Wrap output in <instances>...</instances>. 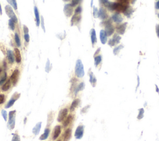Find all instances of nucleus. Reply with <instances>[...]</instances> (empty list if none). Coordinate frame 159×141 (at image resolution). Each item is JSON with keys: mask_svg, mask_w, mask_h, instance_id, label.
<instances>
[{"mask_svg": "<svg viewBox=\"0 0 159 141\" xmlns=\"http://www.w3.org/2000/svg\"><path fill=\"white\" fill-rule=\"evenodd\" d=\"M75 75L78 78H82L85 75V71L81 60H78L75 65Z\"/></svg>", "mask_w": 159, "mask_h": 141, "instance_id": "1", "label": "nucleus"}, {"mask_svg": "<svg viewBox=\"0 0 159 141\" xmlns=\"http://www.w3.org/2000/svg\"><path fill=\"white\" fill-rule=\"evenodd\" d=\"M16 110L11 111L9 113V120H8L7 126L10 130H13L15 126V115Z\"/></svg>", "mask_w": 159, "mask_h": 141, "instance_id": "2", "label": "nucleus"}, {"mask_svg": "<svg viewBox=\"0 0 159 141\" xmlns=\"http://www.w3.org/2000/svg\"><path fill=\"white\" fill-rule=\"evenodd\" d=\"M104 25L105 26V32L107 36H111L113 34L114 32V27L111 24L110 20H107L104 23Z\"/></svg>", "mask_w": 159, "mask_h": 141, "instance_id": "3", "label": "nucleus"}, {"mask_svg": "<svg viewBox=\"0 0 159 141\" xmlns=\"http://www.w3.org/2000/svg\"><path fill=\"white\" fill-rule=\"evenodd\" d=\"M5 11H6V14L8 15L10 18H11V19H12L15 23H17V17H16L15 13H14L12 8H11L10 6L6 5L5 6Z\"/></svg>", "mask_w": 159, "mask_h": 141, "instance_id": "4", "label": "nucleus"}, {"mask_svg": "<svg viewBox=\"0 0 159 141\" xmlns=\"http://www.w3.org/2000/svg\"><path fill=\"white\" fill-rule=\"evenodd\" d=\"M84 133V126L80 125L77 127V129L75 132V137L77 139H81L83 136Z\"/></svg>", "mask_w": 159, "mask_h": 141, "instance_id": "5", "label": "nucleus"}, {"mask_svg": "<svg viewBox=\"0 0 159 141\" xmlns=\"http://www.w3.org/2000/svg\"><path fill=\"white\" fill-rule=\"evenodd\" d=\"M68 112V111L67 108H64V109L60 110V111L59 112V114H58V117H57L58 122L60 123V122H62L65 119V117L67 116Z\"/></svg>", "mask_w": 159, "mask_h": 141, "instance_id": "6", "label": "nucleus"}, {"mask_svg": "<svg viewBox=\"0 0 159 141\" xmlns=\"http://www.w3.org/2000/svg\"><path fill=\"white\" fill-rule=\"evenodd\" d=\"M64 11L65 16H66V17H70L72 15V13H73V6L71 5V4H65V6H64Z\"/></svg>", "mask_w": 159, "mask_h": 141, "instance_id": "7", "label": "nucleus"}, {"mask_svg": "<svg viewBox=\"0 0 159 141\" xmlns=\"http://www.w3.org/2000/svg\"><path fill=\"white\" fill-rule=\"evenodd\" d=\"M19 96H20V94H17V93H14V94L13 95V96L12 98H11V100L8 101V103H7L6 105L5 108L8 109V108H11V107L14 104L15 101H16V100L19 98Z\"/></svg>", "mask_w": 159, "mask_h": 141, "instance_id": "8", "label": "nucleus"}, {"mask_svg": "<svg viewBox=\"0 0 159 141\" xmlns=\"http://www.w3.org/2000/svg\"><path fill=\"white\" fill-rule=\"evenodd\" d=\"M19 75V71L18 70H15L13 72V74L11 75V78H10V80L12 82L13 85H16V83H17V80H18Z\"/></svg>", "mask_w": 159, "mask_h": 141, "instance_id": "9", "label": "nucleus"}, {"mask_svg": "<svg viewBox=\"0 0 159 141\" xmlns=\"http://www.w3.org/2000/svg\"><path fill=\"white\" fill-rule=\"evenodd\" d=\"M127 23H124L123 24H120L119 26H118V27H116V31L118 34H124L126 31V27H127Z\"/></svg>", "mask_w": 159, "mask_h": 141, "instance_id": "10", "label": "nucleus"}, {"mask_svg": "<svg viewBox=\"0 0 159 141\" xmlns=\"http://www.w3.org/2000/svg\"><path fill=\"white\" fill-rule=\"evenodd\" d=\"M111 19L114 23H117V24H119V23H122V21H123V18H122L121 15L119 13H116L114 14L112 16Z\"/></svg>", "mask_w": 159, "mask_h": 141, "instance_id": "11", "label": "nucleus"}, {"mask_svg": "<svg viewBox=\"0 0 159 141\" xmlns=\"http://www.w3.org/2000/svg\"><path fill=\"white\" fill-rule=\"evenodd\" d=\"M61 133V127L60 126H56L53 129V134H52V139L56 140L58 137Z\"/></svg>", "mask_w": 159, "mask_h": 141, "instance_id": "12", "label": "nucleus"}, {"mask_svg": "<svg viewBox=\"0 0 159 141\" xmlns=\"http://www.w3.org/2000/svg\"><path fill=\"white\" fill-rule=\"evenodd\" d=\"M98 17L101 19H106L108 17V15H107V12H106V9L105 8H101L99 9Z\"/></svg>", "mask_w": 159, "mask_h": 141, "instance_id": "13", "label": "nucleus"}, {"mask_svg": "<svg viewBox=\"0 0 159 141\" xmlns=\"http://www.w3.org/2000/svg\"><path fill=\"white\" fill-rule=\"evenodd\" d=\"M81 20V15L75 14L71 19V26H74L78 24Z\"/></svg>", "mask_w": 159, "mask_h": 141, "instance_id": "14", "label": "nucleus"}, {"mask_svg": "<svg viewBox=\"0 0 159 141\" xmlns=\"http://www.w3.org/2000/svg\"><path fill=\"white\" fill-rule=\"evenodd\" d=\"M99 37H100V40L103 44H105L107 40V36L106 34L105 30H101L100 33H99Z\"/></svg>", "mask_w": 159, "mask_h": 141, "instance_id": "15", "label": "nucleus"}, {"mask_svg": "<svg viewBox=\"0 0 159 141\" xmlns=\"http://www.w3.org/2000/svg\"><path fill=\"white\" fill-rule=\"evenodd\" d=\"M41 125L42 123L41 122H39V123H38L37 124H36V125L35 126L34 128L32 129V133H33L35 136H37V135L39 134L40 130V128H41Z\"/></svg>", "mask_w": 159, "mask_h": 141, "instance_id": "16", "label": "nucleus"}, {"mask_svg": "<svg viewBox=\"0 0 159 141\" xmlns=\"http://www.w3.org/2000/svg\"><path fill=\"white\" fill-rule=\"evenodd\" d=\"M90 34H91V40H92V45H94L97 42L96 34V31L95 30H94V29H92L91 30Z\"/></svg>", "mask_w": 159, "mask_h": 141, "instance_id": "17", "label": "nucleus"}, {"mask_svg": "<svg viewBox=\"0 0 159 141\" xmlns=\"http://www.w3.org/2000/svg\"><path fill=\"white\" fill-rule=\"evenodd\" d=\"M72 136V130L71 129H67L65 130L64 136V141H68Z\"/></svg>", "mask_w": 159, "mask_h": 141, "instance_id": "18", "label": "nucleus"}, {"mask_svg": "<svg viewBox=\"0 0 159 141\" xmlns=\"http://www.w3.org/2000/svg\"><path fill=\"white\" fill-rule=\"evenodd\" d=\"M73 116H72V115H69V116L65 119V120L64 121V123H63V126H64V128H66L67 126H68L69 124H70V123H72V121H73Z\"/></svg>", "mask_w": 159, "mask_h": 141, "instance_id": "19", "label": "nucleus"}, {"mask_svg": "<svg viewBox=\"0 0 159 141\" xmlns=\"http://www.w3.org/2000/svg\"><path fill=\"white\" fill-rule=\"evenodd\" d=\"M14 55L15 58H16V61L17 63H20L21 62V52L18 49H14Z\"/></svg>", "mask_w": 159, "mask_h": 141, "instance_id": "20", "label": "nucleus"}, {"mask_svg": "<svg viewBox=\"0 0 159 141\" xmlns=\"http://www.w3.org/2000/svg\"><path fill=\"white\" fill-rule=\"evenodd\" d=\"M7 57H8V59L9 63L13 64L14 61V54L12 51L8 50V52H7Z\"/></svg>", "mask_w": 159, "mask_h": 141, "instance_id": "21", "label": "nucleus"}, {"mask_svg": "<svg viewBox=\"0 0 159 141\" xmlns=\"http://www.w3.org/2000/svg\"><path fill=\"white\" fill-rule=\"evenodd\" d=\"M49 134H50V129L49 128H46L45 129V130H44V133L42 135H41L40 137H39V139L41 140V141H44V140L47 139L48 138V137H49Z\"/></svg>", "mask_w": 159, "mask_h": 141, "instance_id": "22", "label": "nucleus"}, {"mask_svg": "<svg viewBox=\"0 0 159 141\" xmlns=\"http://www.w3.org/2000/svg\"><path fill=\"white\" fill-rule=\"evenodd\" d=\"M34 14L35 16H36V26L37 27L39 26L40 25V16L39 13L38 9L37 7H34Z\"/></svg>", "mask_w": 159, "mask_h": 141, "instance_id": "23", "label": "nucleus"}, {"mask_svg": "<svg viewBox=\"0 0 159 141\" xmlns=\"http://www.w3.org/2000/svg\"><path fill=\"white\" fill-rule=\"evenodd\" d=\"M80 103V100L79 99H75V100H73V101L72 102V104H71L70 106V111H73L75 109L77 108V107L78 106V104Z\"/></svg>", "mask_w": 159, "mask_h": 141, "instance_id": "24", "label": "nucleus"}, {"mask_svg": "<svg viewBox=\"0 0 159 141\" xmlns=\"http://www.w3.org/2000/svg\"><path fill=\"white\" fill-rule=\"evenodd\" d=\"M133 12H134V10H133V9L131 8V7L129 6L127 9H126V11H125V12H124L123 13L125 16H127V17H129H129H131V16L132 15V14Z\"/></svg>", "mask_w": 159, "mask_h": 141, "instance_id": "25", "label": "nucleus"}, {"mask_svg": "<svg viewBox=\"0 0 159 141\" xmlns=\"http://www.w3.org/2000/svg\"><path fill=\"white\" fill-rule=\"evenodd\" d=\"M10 87H11V80H9L4 83V85L2 87L1 89L4 91H8Z\"/></svg>", "mask_w": 159, "mask_h": 141, "instance_id": "26", "label": "nucleus"}, {"mask_svg": "<svg viewBox=\"0 0 159 141\" xmlns=\"http://www.w3.org/2000/svg\"><path fill=\"white\" fill-rule=\"evenodd\" d=\"M90 81L91 84H92L93 87H95L96 83V79L95 77L93 75V72H91L90 74Z\"/></svg>", "mask_w": 159, "mask_h": 141, "instance_id": "27", "label": "nucleus"}, {"mask_svg": "<svg viewBox=\"0 0 159 141\" xmlns=\"http://www.w3.org/2000/svg\"><path fill=\"white\" fill-rule=\"evenodd\" d=\"M85 85L83 82L80 83L79 85H78V87H77V88H76L75 91V95H77V93H78L79 91H82L85 88Z\"/></svg>", "mask_w": 159, "mask_h": 141, "instance_id": "28", "label": "nucleus"}, {"mask_svg": "<svg viewBox=\"0 0 159 141\" xmlns=\"http://www.w3.org/2000/svg\"><path fill=\"white\" fill-rule=\"evenodd\" d=\"M102 60V57L101 55H98L94 57V65L96 67H97Z\"/></svg>", "mask_w": 159, "mask_h": 141, "instance_id": "29", "label": "nucleus"}, {"mask_svg": "<svg viewBox=\"0 0 159 141\" xmlns=\"http://www.w3.org/2000/svg\"><path fill=\"white\" fill-rule=\"evenodd\" d=\"M113 39V41L114 42L115 44H119V42H120V40H121V37H120L119 36H118V35L115 34L114 36H113V39Z\"/></svg>", "mask_w": 159, "mask_h": 141, "instance_id": "30", "label": "nucleus"}, {"mask_svg": "<svg viewBox=\"0 0 159 141\" xmlns=\"http://www.w3.org/2000/svg\"><path fill=\"white\" fill-rule=\"evenodd\" d=\"M7 2L11 4V5L13 7V8L15 9V10H16V9H17V3H16V1H15V0H13V1L12 0H11H11H8V1H7Z\"/></svg>", "mask_w": 159, "mask_h": 141, "instance_id": "31", "label": "nucleus"}, {"mask_svg": "<svg viewBox=\"0 0 159 141\" xmlns=\"http://www.w3.org/2000/svg\"><path fill=\"white\" fill-rule=\"evenodd\" d=\"M122 48H123V45H120L119 46L116 47L114 48V50H113V53H114V55L118 54V53L119 52V51H121Z\"/></svg>", "mask_w": 159, "mask_h": 141, "instance_id": "32", "label": "nucleus"}, {"mask_svg": "<svg viewBox=\"0 0 159 141\" xmlns=\"http://www.w3.org/2000/svg\"><path fill=\"white\" fill-rule=\"evenodd\" d=\"M8 25H9V28L11 29L12 31H14L15 28V23L12 20V19H9V23H8Z\"/></svg>", "mask_w": 159, "mask_h": 141, "instance_id": "33", "label": "nucleus"}, {"mask_svg": "<svg viewBox=\"0 0 159 141\" xmlns=\"http://www.w3.org/2000/svg\"><path fill=\"white\" fill-rule=\"evenodd\" d=\"M15 41H16V44H17V47H20L21 44V40H20V38L19 37V35L17 34V33L15 34Z\"/></svg>", "mask_w": 159, "mask_h": 141, "instance_id": "34", "label": "nucleus"}, {"mask_svg": "<svg viewBox=\"0 0 159 141\" xmlns=\"http://www.w3.org/2000/svg\"><path fill=\"white\" fill-rule=\"evenodd\" d=\"M144 113V109L143 108H141L139 110V115L137 116L138 119H141L143 117Z\"/></svg>", "mask_w": 159, "mask_h": 141, "instance_id": "35", "label": "nucleus"}, {"mask_svg": "<svg viewBox=\"0 0 159 141\" xmlns=\"http://www.w3.org/2000/svg\"><path fill=\"white\" fill-rule=\"evenodd\" d=\"M51 70V63H50V61L48 59L47 62L46 64V66H45V72L49 73L50 72V70Z\"/></svg>", "mask_w": 159, "mask_h": 141, "instance_id": "36", "label": "nucleus"}, {"mask_svg": "<svg viewBox=\"0 0 159 141\" xmlns=\"http://www.w3.org/2000/svg\"><path fill=\"white\" fill-rule=\"evenodd\" d=\"M21 141L20 139V137L17 134H14L13 136L12 141Z\"/></svg>", "mask_w": 159, "mask_h": 141, "instance_id": "37", "label": "nucleus"}, {"mask_svg": "<svg viewBox=\"0 0 159 141\" xmlns=\"http://www.w3.org/2000/svg\"><path fill=\"white\" fill-rule=\"evenodd\" d=\"M1 115L3 116V118H4V121H7V119H8V113H7L6 111H5L4 109H3L1 111Z\"/></svg>", "mask_w": 159, "mask_h": 141, "instance_id": "38", "label": "nucleus"}, {"mask_svg": "<svg viewBox=\"0 0 159 141\" xmlns=\"http://www.w3.org/2000/svg\"><path fill=\"white\" fill-rule=\"evenodd\" d=\"M98 12H99V11L98 10V9L96 7H94L93 8V16L95 18H96L98 16Z\"/></svg>", "mask_w": 159, "mask_h": 141, "instance_id": "39", "label": "nucleus"}, {"mask_svg": "<svg viewBox=\"0 0 159 141\" xmlns=\"http://www.w3.org/2000/svg\"><path fill=\"white\" fill-rule=\"evenodd\" d=\"M82 9H81V6H78L76 8L75 11V14H80V13H81Z\"/></svg>", "mask_w": 159, "mask_h": 141, "instance_id": "40", "label": "nucleus"}, {"mask_svg": "<svg viewBox=\"0 0 159 141\" xmlns=\"http://www.w3.org/2000/svg\"><path fill=\"white\" fill-rule=\"evenodd\" d=\"M6 78H7V75L6 73H4V77H3V78H1L0 80V85H1L4 82V81L6 80Z\"/></svg>", "mask_w": 159, "mask_h": 141, "instance_id": "41", "label": "nucleus"}, {"mask_svg": "<svg viewBox=\"0 0 159 141\" xmlns=\"http://www.w3.org/2000/svg\"><path fill=\"white\" fill-rule=\"evenodd\" d=\"M5 100V96L3 94H1L0 95V104H1L2 103H3Z\"/></svg>", "mask_w": 159, "mask_h": 141, "instance_id": "42", "label": "nucleus"}, {"mask_svg": "<svg viewBox=\"0 0 159 141\" xmlns=\"http://www.w3.org/2000/svg\"><path fill=\"white\" fill-rule=\"evenodd\" d=\"M80 2V1H78V0H73V1H72L71 5H72L73 7L77 5Z\"/></svg>", "mask_w": 159, "mask_h": 141, "instance_id": "43", "label": "nucleus"}, {"mask_svg": "<svg viewBox=\"0 0 159 141\" xmlns=\"http://www.w3.org/2000/svg\"><path fill=\"white\" fill-rule=\"evenodd\" d=\"M24 39L26 41V42H29V40H30V37H29V34H24Z\"/></svg>", "mask_w": 159, "mask_h": 141, "instance_id": "44", "label": "nucleus"}, {"mask_svg": "<svg viewBox=\"0 0 159 141\" xmlns=\"http://www.w3.org/2000/svg\"><path fill=\"white\" fill-rule=\"evenodd\" d=\"M23 31H24V32L25 34H28V32H29V29H28V27L26 26L25 25L23 26Z\"/></svg>", "mask_w": 159, "mask_h": 141, "instance_id": "45", "label": "nucleus"}, {"mask_svg": "<svg viewBox=\"0 0 159 141\" xmlns=\"http://www.w3.org/2000/svg\"><path fill=\"white\" fill-rule=\"evenodd\" d=\"M41 24H42V27L43 30H44V32H45V26H44V17H43L42 16L41 17Z\"/></svg>", "mask_w": 159, "mask_h": 141, "instance_id": "46", "label": "nucleus"}, {"mask_svg": "<svg viewBox=\"0 0 159 141\" xmlns=\"http://www.w3.org/2000/svg\"><path fill=\"white\" fill-rule=\"evenodd\" d=\"M156 32L157 37H159V24H157L156 26Z\"/></svg>", "mask_w": 159, "mask_h": 141, "instance_id": "47", "label": "nucleus"}, {"mask_svg": "<svg viewBox=\"0 0 159 141\" xmlns=\"http://www.w3.org/2000/svg\"><path fill=\"white\" fill-rule=\"evenodd\" d=\"M155 9H159V1H157L155 3Z\"/></svg>", "mask_w": 159, "mask_h": 141, "instance_id": "48", "label": "nucleus"}, {"mask_svg": "<svg viewBox=\"0 0 159 141\" xmlns=\"http://www.w3.org/2000/svg\"><path fill=\"white\" fill-rule=\"evenodd\" d=\"M99 2H100V3H101L102 4H103L104 5H105V4H106V3H107V2H108V1H107V0H105V1H99Z\"/></svg>", "mask_w": 159, "mask_h": 141, "instance_id": "49", "label": "nucleus"}, {"mask_svg": "<svg viewBox=\"0 0 159 141\" xmlns=\"http://www.w3.org/2000/svg\"><path fill=\"white\" fill-rule=\"evenodd\" d=\"M0 14H2V9L1 6V4H0Z\"/></svg>", "mask_w": 159, "mask_h": 141, "instance_id": "50", "label": "nucleus"}, {"mask_svg": "<svg viewBox=\"0 0 159 141\" xmlns=\"http://www.w3.org/2000/svg\"><path fill=\"white\" fill-rule=\"evenodd\" d=\"M99 51H100V48H99V49H98V51H96V53H94V55H96V53H98V52H99Z\"/></svg>", "mask_w": 159, "mask_h": 141, "instance_id": "51", "label": "nucleus"}, {"mask_svg": "<svg viewBox=\"0 0 159 141\" xmlns=\"http://www.w3.org/2000/svg\"><path fill=\"white\" fill-rule=\"evenodd\" d=\"M155 87H156V91H157V92H159V88H158V87L157 85H155Z\"/></svg>", "mask_w": 159, "mask_h": 141, "instance_id": "52", "label": "nucleus"}, {"mask_svg": "<svg viewBox=\"0 0 159 141\" xmlns=\"http://www.w3.org/2000/svg\"><path fill=\"white\" fill-rule=\"evenodd\" d=\"M26 118H25V120H24V123H26Z\"/></svg>", "mask_w": 159, "mask_h": 141, "instance_id": "53", "label": "nucleus"}, {"mask_svg": "<svg viewBox=\"0 0 159 141\" xmlns=\"http://www.w3.org/2000/svg\"><path fill=\"white\" fill-rule=\"evenodd\" d=\"M158 16H159V14H158Z\"/></svg>", "mask_w": 159, "mask_h": 141, "instance_id": "54", "label": "nucleus"}, {"mask_svg": "<svg viewBox=\"0 0 159 141\" xmlns=\"http://www.w3.org/2000/svg\"><path fill=\"white\" fill-rule=\"evenodd\" d=\"M60 141V140H59V141Z\"/></svg>", "mask_w": 159, "mask_h": 141, "instance_id": "55", "label": "nucleus"}]
</instances>
